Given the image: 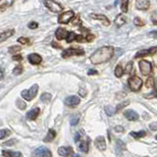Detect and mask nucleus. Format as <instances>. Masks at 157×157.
<instances>
[{"instance_id": "c756f323", "label": "nucleus", "mask_w": 157, "mask_h": 157, "mask_svg": "<svg viewBox=\"0 0 157 157\" xmlns=\"http://www.w3.org/2000/svg\"><path fill=\"white\" fill-rule=\"evenodd\" d=\"M128 6H129V1L124 0V1H121V10L123 13H127L128 12Z\"/></svg>"}, {"instance_id": "473e14b6", "label": "nucleus", "mask_w": 157, "mask_h": 157, "mask_svg": "<svg viewBox=\"0 0 157 157\" xmlns=\"http://www.w3.org/2000/svg\"><path fill=\"white\" fill-rule=\"evenodd\" d=\"M146 86L147 87H155V82H154V78L153 77H149L146 81Z\"/></svg>"}, {"instance_id": "f03ea898", "label": "nucleus", "mask_w": 157, "mask_h": 157, "mask_svg": "<svg viewBox=\"0 0 157 157\" xmlns=\"http://www.w3.org/2000/svg\"><path fill=\"white\" fill-rule=\"evenodd\" d=\"M37 91H38V86L36 85V83H34V85H33L31 87L29 88V90H23L21 92V95H22V97L24 98L25 100L31 101L36 96Z\"/></svg>"}, {"instance_id": "aec40b11", "label": "nucleus", "mask_w": 157, "mask_h": 157, "mask_svg": "<svg viewBox=\"0 0 157 157\" xmlns=\"http://www.w3.org/2000/svg\"><path fill=\"white\" fill-rule=\"evenodd\" d=\"M126 22H127L126 16H125V15H122V14L118 15V16L116 17V19H115V21H114V23H115V25L117 27H122L123 25L126 24Z\"/></svg>"}, {"instance_id": "9d476101", "label": "nucleus", "mask_w": 157, "mask_h": 157, "mask_svg": "<svg viewBox=\"0 0 157 157\" xmlns=\"http://www.w3.org/2000/svg\"><path fill=\"white\" fill-rule=\"evenodd\" d=\"M156 50H157L156 46H153L150 49H147V50L139 51L136 54L135 58H140V57H144V56H147V55H154V54H156Z\"/></svg>"}, {"instance_id": "4c0bfd02", "label": "nucleus", "mask_w": 157, "mask_h": 157, "mask_svg": "<svg viewBox=\"0 0 157 157\" xmlns=\"http://www.w3.org/2000/svg\"><path fill=\"white\" fill-rule=\"evenodd\" d=\"M132 70H134V69H132V62H130V63L127 65L126 70H125L124 72H126L127 74H131V73L132 72Z\"/></svg>"}, {"instance_id": "a878e982", "label": "nucleus", "mask_w": 157, "mask_h": 157, "mask_svg": "<svg viewBox=\"0 0 157 157\" xmlns=\"http://www.w3.org/2000/svg\"><path fill=\"white\" fill-rule=\"evenodd\" d=\"M123 75H124V70H123V68H122L121 65H118L115 68V76L117 78H121Z\"/></svg>"}, {"instance_id": "3c124183", "label": "nucleus", "mask_w": 157, "mask_h": 157, "mask_svg": "<svg viewBox=\"0 0 157 157\" xmlns=\"http://www.w3.org/2000/svg\"><path fill=\"white\" fill-rule=\"evenodd\" d=\"M80 139H81V134H80V132H78L76 137H75V142H77V144H78V140H80Z\"/></svg>"}, {"instance_id": "c9c22d12", "label": "nucleus", "mask_w": 157, "mask_h": 157, "mask_svg": "<svg viewBox=\"0 0 157 157\" xmlns=\"http://www.w3.org/2000/svg\"><path fill=\"white\" fill-rule=\"evenodd\" d=\"M20 50H21V47L20 46H11L9 48V52L11 54H16Z\"/></svg>"}, {"instance_id": "f3484780", "label": "nucleus", "mask_w": 157, "mask_h": 157, "mask_svg": "<svg viewBox=\"0 0 157 157\" xmlns=\"http://www.w3.org/2000/svg\"><path fill=\"white\" fill-rule=\"evenodd\" d=\"M39 113H40V109H39L38 107H36V108H33V109L29 110L27 113V118L29 120H36L38 117Z\"/></svg>"}, {"instance_id": "2f4dec72", "label": "nucleus", "mask_w": 157, "mask_h": 157, "mask_svg": "<svg viewBox=\"0 0 157 157\" xmlns=\"http://www.w3.org/2000/svg\"><path fill=\"white\" fill-rule=\"evenodd\" d=\"M23 71H24V68H23V66L22 65H18L17 67H15L14 68V70H13V74L14 75H21V74L23 73Z\"/></svg>"}, {"instance_id": "f257e3e1", "label": "nucleus", "mask_w": 157, "mask_h": 157, "mask_svg": "<svg viewBox=\"0 0 157 157\" xmlns=\"http://www.w3.org/2000/svg\"><path fill=\"white\" fill-rule=\"evenodd\" d=\"M113 54H114V48L112 46L110 45L102 46L91 54L90 57V60L92 64L97 65V64H101V63H105L107 61H109L112 58Z\"/></svg>"}, {"instance_id": "5fc2aeb1", "label": "nucleus", "mask_w": 157, "mask_h": 157, "mask_svg": "<svg viewBox=\"0 0 157 157\" xmlns=\"http://www.w3.org/2000/svg\"><path fill=\"white\" fill-rule=\"evenodd\" d=\"M3 77H4V72H3V70H0V80L3 78Z\"/></svg>"}, {"instance_id": "a19ab883", "label": "nucleus", "mask_w": 157, "mask_h": 157, "mask_svg": "<svg viewBox=\"0 0 157 157\" xmlns=\"http://www.w3.org/2000/svg\"><path fill=\"white\" fill-rule=\"evenodd\" d=\"M75 40L78 42H86V38L83 37L82 36H76Z\"/></svg>"}, {"instance_id": "1a4fd4ad", "label": "nucleus", "mask_w": 157, "mask_h": 157, "mask_svg": "<svg viewBox=\"0 0 157 157\" xmlns=\"http://www.w3.org/2000/svg\"><path fill=\"white\" fill-rule=\"evenodd\" d=\"M81 99L80 97H78L76 95H71V96H68L66 99H65V105L68 107H76L77 105L80 104Z\"/></svg>"}, {"instance_id": "de8ad7c7", "label": "nucleus", "mask_w": 157, "mask_h": 157, "mask_svg": "<svg viewBox=\"0 0 157 157\" xmlns=\"http://www.w3.org/2000/svg\"><path fill=\"white\" fill-rule=\"evenodd\" d=\"M96 74H97V71L93 70V69H90V70L87 72V75H96Z\"/></svg>"}, {"instance_id": "f8f14e48", "label": "nucleus", "mask_w": 157, "mask_h": 157, "mask_svg": "<svg viewBox=\"0 0 157 157\" xmlns=\"http://www.w3.org/2000/svg\"><path fill=\"white\" fill-rule=\"evenodd\" d=\"M94 144L96 146V148H98L101 151H104L106 149V141H105V139L103 136H97L95 139Z\"/></svg>"}, {"instance_id": "423d86ee", "label": "nucleus", "mask_w": 157, "mask_h": 157, "mask_svg": "<svg viewBox=\"0 0 157 157\" xmlns=\"http://www.w3.org/2000/svg\"><path fill=\"white\" fill-rule=\"evenodd\" d=\"M74 16H75V13H74L73 11H71V10L70 11L64 12L61 15H59L58 23L59 24H69L73 20Z\"/></svg>"}, {"instance_id": "7c9ffc66", "label": "nucleus", "mask_w": 157, "mask_h": 157, "mask_svg": "<svg viewBox=\"0 0 157 157\" xmlns=\"http://www.w3.org/2000/svg\"><path fill=\"white\" fill-rule=\"evenodd\" d=\"M70 122H71V125L72 126H77L78 124V122H80V115H78V114L74 115L71 118V121Z\"/></svg>"}, {"instance_id": "2eb2a0df", "label": "nucleus", "mask_w": 157, "mask_h": 157, "mask_svg": "<svg viewBox=\"0 0 157 157\" xmlns=\"http://www.w3.org/2000/svg\"><path fill=\"white\" fill-rule=\"evenodd\" d=\"M73 153V148L70 146H62L58 149V154L63 157H68Z\"/></svg>"}, {"instance_id": "ddd939ff", "label": "nucleus", "mask_w": 157, "mask_h": 157, "mask_svg": "<svg viewBox=\"0 0 157 157\" xmlns=\"http://www.w3.org/2000/svg\"><path fill=\"white\" fill-rule=\"evenodd\" d=\"M124 116L129 121H137V120H139V118H140L139 114H137L136 112H135L134 110H132V109L126 110L124 112Z\"/></svg>"}, {"instance_id": "4468645a", "label": "nucleus", "mask_w": 157, "mask_h": 157, "mask_svg": "<svg viewBox=\"0 0 157 157\" xmlns=\"http://www.w3.org/2000/svg\"><path fill=\"white\" fill-rule=\"evenodd\" d=\"M90 17L91 19H94V20H98V21H101L102 24H104L105 26H109L110 22L109 20L107 19V17L105 15H102V14H90Z\"/></svg>"}, {"instance_id": "864d4df0", "label": "nucleus", "mask_w": 157, "mask_h": 157, "mask_svg": "<svg viewBox=\"0 0 157 157\" xmlns=\"http://www.w3.org/2000/svg\"><path fill=\"white\" fill-rule=\"evenodd\" d=\"M52 45H53V47L54 48H60V45H59V44H57V43H55V42H52Z\"/></svg>"}, {"instance_id": "6ab92c4d", "label": "nucleus", "mask_w": 157, "mask_h": 157, "mask_svg": "<svg viewBox=\"0 0 157 157\" xmlns=\"http://www.w3.org/2000/svg\"><path fill=\"white\" fill-rule=\"evenodd\" d=\"M14 29H7V31H4L3 33H0V43L6 40L7 38L11 37L14 34Z\"/></svg>"}, {"instance_id": "0eeeda50", "label": "nucleus", "mask_w": 157, "mask_h": 157, "mask_svg": "<svg viewBox=\"0 0 157 157\" xmlns=\"http://www.w3.org/2000/svg\"><path fill=\"white\" fill-rule=\"evenodd\" d=\"M43 3L46 6V8H48L49 10H50V11H52L54 13H59V12H61L62 10H63V7L59 3H57V2H54V1H44Z\"/></svg>"}, {"instance_id": "4d7b16f0", "label": "nucleus", "mask_w": 157, "mask_h": 157, "mask_svg": "<svg viewBox=\"0 0 157 157\" xmlns=\"http://www.w3.org/2000/svg\"><path fill=\"white\" fill-rule=\"evenodd\" d=\"M145 157H148V156H145Z\"/></svg>"}, {"instance_id": "4be33fe9", "label": "nucleus", "mask_w": 157, "mask_h": 157, "mask_svg": "<svg viewBox=\"0 0 157 157\" xmlns=\"http://www.w3.org/2000/svg\"><path fill=\"white\" fill-rule=\"evenodd\" d=\"M78 149L82 152H85V153L88 152V150H90V141L88 140H82L80 142V144H78Z\"/></svg>"}, {"instance_id": "f704fd0d", "label": "nucleus", "mask_w": 157, "mask_h": 157, "mask_svg": "<svg viewBox=\"0 0 157 157\" xmlns=\"http://www.w3.org/2000/svg\"><path fill=\"white\" fill-rule=\"evenodd\" d=\"M134 24L136 25V26H137V27H142L144 25V21H142L140 18H137V17L134 19Z\"/></svg>"}, {"instance_id": "9b49d317", "label": "nucleus", "mask_w": 157, "mask_h": 157, "mask_svg": "<svg viewBox=\"0 0 157 157\" xmlns=\"http://www.w3.org/2000/svg\"><path fill=\"white\" fill-rule=\"evenodd\" d=\"M28 60L29 63L33 64V65H38V64L41 63L42 58L40 55H38L37 53H32L28 56Z\"/></svg>"}, {"instance_id": "09e8293b", "label": "nucleus", "mask_w": 157, "mask_h": 157, "mask_svg": "<svg viewBox=\"0 0 157 157\" xmlns=\"http://www.w3.org/2000/svg\"><path fill=\"white\" fill-rule=\"evenodd\" d=\"M13 60L21 61V60H22V56H21V55H14V56H13Z\"/></svg>"}, {"instance_id": "cd10ccee", "label": "nucleus", "mask_w": 157, "mask_h": 157, "mask_svg": "<svg viewBox=\"0 0 157 157\" xmlns=\"http://www.w3.org/2000/svg\"><path fill=\"white\" fill-rule=\"evenodd\" d=\"M10 134H11V131L8 129H3L0 130V140H3L5 137H7Z\"/></svg>"}, {"instance_id": "39448f33", "label": "nucleus", "mask_w": 157, "mask_h": 157, "mask_svg": "<svg viewBox=\"0 0 157 157\" xmlns=\"http://www.w3.org/2000/svg\"><path fill=\"white\" fill-rule=\"evenodd\" d=\"M140 72L144 76H148L152 72V64L147 60H140L139 62Z\"/></svg>"}, {"instance_id": "c03bdc74", "label": "nucleus", "mask_w": 157, "mask_h": 157, "mask_svg": "<svg viewBox=\"0 0 157 157\" xmlns=\"http://www.w3.org/2000/svg\"><path fill=\"white\" fill-rule=\"evenodd\" d=\"M78 94L82 97H85L86 95V90H85V88H80V90H78Z\"/></svg>"}, {"instance_id": "49530a36", "label": "nucleus", "mask_w": 157, "mask_h": 157, "mask_svg": "<svg viewBox=\"0 0 157 157\" xmlns=\"http://www.w3.org/2000/svg\"><path fill=\"white\" fill-rule=\"evenodd\" d=\"M115 131L117 132H124V128L121 127V126H117V127H115Z\"/></svg>"}, {"instance_id": "dca6fc26", "label": "nucleus", "mask_w": 157, "mask_h": 157, "mask_svg": "<svg viewBox=\"0 0 157 157\" xmlns=\"http://www.w3.org/2000/svg\"><path fill=\"white\" fill-rule=\"evenodd\" d=\"M136 6L139 10H147L150 6V1L148 0H137L136 1Z\"/></svg>"}, {"instance_id": "a18cd8bd", "label": "nucleus", "mask_w": 157, "mask_h": 157, "mask_svg": "<svg viewBox=\"0 0 157 157\" xmlns=\"http://www.w3.org/2000/svg\"><path fill=\"white\" fill-rule=\"evenodd\" d=\"M105 112L107 113V115H108V116H111V115H113V114L115 113L114 111H112V110L110 111V107H109V106H107V107L105 108Z\"/></svg>"}, {"instance_id": "412c9836", "label": "nucleus", "mask_w": 157, "mask_h": 157, "mask_svg": "<svg viewBox=\"0 0 157 157\" xmlns=\"http://www.w3.org/2000/svg\"><path fill=\"white\" fill-rule=\"evenodd\" d=\"M56 136V132L54 131L53 129H50L48 131L47 135L45 136V137L43 139V141L44 142H50L52 140H54V139H55Z\"/></svg>"}, {"instance_id": "37998d69", "label": "nucleus", "mask_w": 157, "mask_h": 157, "mask_svg": "<svg viewBox=\"0 0 157 157\" xmlns=\"http://www.w3.org/2000/svg\"><path fill=\"white\" fill-rule=\"evenodd\" d=\"M15 142H16V140H15V139H12V140H10L9 141H5V142H3V145H13V144H15Z\"/></svg>"}, {"instance_id": "603ef678", "label": "nucleus", "mask_w": 157, "mask_h": 157, "mask_svg": "<svg viewBox=\"0 0 157 157\" xmlns=\"http://www.w3.org/2000/svg\"><path fill=\"white\" fill-rule=\"evenodd\" d=\"M152 22H153L154 25L157 24V21H156V13H154L153 15H152Z\"/></svg>"}, {"instance_id": "58836bf2", "label": "nucleus", "mask_w": 157, "mask_h": 157, "mask_svg": "<svg viewBox=\"0 0 157 157\" xmlns=\"http://www.w3.org/2000/svg\"><path fill=\"white\" fill-rule=\"evenodd\" d=\"M18 41H19V42H21V43H23V44H29V39L27 38V37H20V38L18 39Z\"/></svg>"}, {"instance_id": "b1692460", "label": "nucleus", "mask_w": 157, "mask_h": 157, "mask_svg": "<svg viewBox=\"0 0 157 157\" xmlns=\"http://www.w3.org/2000/svg\"><path fill=\"white\" fill-rule=\"evenodd\" d=\"M130 135L135 137V139H141V137H144L146 136V132L144 131H140V132H131Z\"/></svg>"}, {"instance_id": "6e6d98bb", "label": "nucleus", "mask_w": 157, "mask_h": 157, "mask_svg": "<svg viewBox=\"0 0 157 157\" xmlns=\"http://www.w3.org/2000/svg\"><path fill=\"white\" fill-rule=\"evenodd\" d=\"M71 155H72V157H81L80 155H78V154H76V153H72Z\"/></svg>"}, {"instance_id": "7ed1b4c3", "label": "nucleus", "mask_w": 157, "mask_h": 157, "mask_svg": "<svg viewBox=\"0 0 157 157\" xmlns=\"http://www.w3.org/2000/svg\"><path fill=\"white\" fill-rule=\"evenodd\" d=\"M128 85H129L130 90L132 91H139L142 86V80L137 76H132L128 80Z\"/></svg>"}, {"instance_id": "8fccbe9b", "label": "nucleus", "mask_w": 157, "mask_h": 157, "mask_svg": "<svg viewBox=\"0 0 157 157\" xmlns=\"http://www.w3.org/2000/svg\"><path fill=\"white\" fill-rule=\"evenodd\" d=\"M149 128H150V130H152V131H156V123L155 122L152 123V124L149 126Z\"/></svg>"}, {"instance_id": "5701e85b", "label": "nucleus", "mask_w": 157, "mask_h": 157, "mask_svg": "<svg viewBox=\"0 0 157 157\" xmlns=\"http://www.w3.org/2000/svg\"><path fill=\"white\" fill-rule=\"evenodd\" d=\"M2 154L4 157H21L22 154L19 151H11V150H3Z\"/></svg>"}, {"instance_id": "e433bc0d", "label": "nucleus", "mask_w": 157, "mask_h": 157, "mask_svg": "<svg viewBox=\"0 0 157 157\" xmlns=\"http://www.w3.org/2000/svg\"><path fill=\"white\" fill-rule=\"evenodd\" d=\"M14 3V1H0V7H9Z\"/></svg>"}, {"instance_id": "bb28decb", "label": "nucleus", "mask_w": 157, "mask_h": 157, "mask_svg": "<svg viewBox=\"0 0 157 157\" xmlns=\"http://www.w3.org/2000/svg\"><path fill=\"white\" fill-rule=\"evenodd\" d=\"M76 36H77V34H76L75 33H74V32H70V33L68 32L67 37H66V41H67L68 43H71L73 40H75Z\"/></svg>"}, {"instance_id": "393cba45", "label": "nucleus", "mask_w": 157, "mask_h": 157, "mask_svg": "<svg viewBox=\"0 0 157 157\" xmlns=\"http://www.w3.org/2000/svg\"><path fill=\"white\" fill-rule=\"evenodd\" d=\"M51 98H52V95L50 94V93H47V92H44L40 95V100L44 103H48L51 100Z\"/></svg>"}, {"instance_id": "6e6552de", "label": "nucleus", "mask_w": 157, "mask_h": 157, "mask_svg": "<svg viewBox=\"0 0 157 157\" xmlns=\"http://www.w3.org/2000/svg\"><path fill=\"white\" fill-rule=\"evenodd\" d=\"M33 155L36 157H52V153L50 150H48L46 147L40 146L36 148L33 152Z\"/></svg>"}, {"instance_id": "c85d7f7f", "label": "nucleus", "mask_w": 157, "mask_h": 157, "mask_svg": "<svg viewBox=\"0 0 157 157\" xmlns=\"http://www.w3.org/2000/svg\"><path fill=\"white\" fill-rule=\"evenodd\" d=\"M130 104V101H123V102H121L120 104H118L117 105V107H116V110L114 111V112H119L120 110H122L123 108H125L127 105H129Z\"/></svg>"}, {"instance_id": "72a5a7b5", "label": "nucleus", "mask_w": 157, "mask_h": 157, "mask_svg": "<svg viewBox=\"0 0 157 157\" xmlns=\"http://www.w3.org/2000/svg\"><path fill=\"white\" fill-rule=\"evenodd\" d=\"M16 104H17V106H18L19 109H21V110L26 109V107H27V104L25 103V101H23V100H21V99H17Z\"/></svg>"}, {"instance_id": "20e7f679", "label": "nucleus", "mask_w": 157, "mask_h": 157, "mask_svg": "<svg viewBox=\"0 0 157 157\" xmlns=\"http://www.w3.org/2000/svg\"><path fill=\"white\" fill-rule=\"evenodd\" d=\"M83 54H85V51H83L82 49L71 47V48H68V49H66V50L63 51L62 57L63 58H69L71 56H80V55H83Z\"/></svg>"}, {"instance_id": "a211bd4d", "label": "nucleus", "mask_w": 157, "mask_h": 157, "mask_svg": "<svg viewBox=\"0 0 157 157\" xmlns=\"http://www.w3.org/2000/svg\"><path fill=\"white\" fill-rule=\"evenodd\" d=\"M67 34H68L67 29H65L64 28H58L55 32V36H56V38L58 39V40H62V39L66 38Z\"/></svg>"}, {"instance_id": "ea45409f", "label": "nucleus", "mask_w": 157, "mask_h": 157, "mask_svg": "<svg viewBox=\"0 0 157 157\" xmlns=\"http://www.w3.org/2000/svg\"><path fill=\"white\" fill-rule=\"evenodd\" d=\"M28 27L29 28V29H36L37 27H38V24L36 23V22H31L29 25H28Z\"/></svg>"}, {"instance_id": "79ce46f5", "label": "nucleus", "mask_w": 157, "mask_h": 157, "mask_svg": "<svg viewBox=\"0 0 157 157\" xmlns=\"http://www.w3.org/2000/svg\"><path fill=\"white\" fill-rule=\"evenodd\" d=\"M85 38H86V41H87V42H90V41H92L93 39L95 38V36H93V34H87V36H86Z\"/></svg>"}]
</instances>
